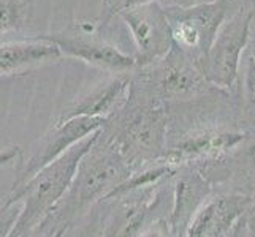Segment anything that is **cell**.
Segmentation results:
<instances>
[{"label":"cell","mask_w":255,"mask_h":237,"mask_svg":"<svg viewBox=\"0 0 255 237\" xmlns=\"http://www.w3.org/2000/svg\"><path fill=\"white\" fill-rule=\"evenodd\" d=\"M128 177L130 164L126 157L113 139H105L100 133L95 144L83 157L67 195L43 222L37 234L68 230L87 209L107 199Z\"/></svg>","instance_id":"cell-1"},{"label":"cell","mask_w":255,"mask_h":237,"mask_svg":"<svg viewBox=\"0 0 255 237\" xmlns=\"http://www.w3.org/2000/svg\"><path fill=\"white\" fill-rule=\"evenodd\" d=\"M100 133L102 130L83 139L3 199V203L21 204V212L8 237H33L37 234L43 222L67 195L83 157L95 144Z\"/></svg>","instance_id":"cell-2"},{"label":"cell","mask_w":255,"mask_h":237,"mask_svg":"<svg viewBox=\"0 0 255 237\" xmlns=\"http://www.w3.org/2000/svg\"><path fill=\"white\" fill-rule=\"evenodd\" d=\"M230 0H209L190 6L165 8L168 17L173 48L200 68L227 19Z\"/></svg>","instance_id":"cell-3"},{"label":"cell","mask_w":255,"mask_h":237,"mask_svg":"<svg viewBox=\"0 0 255 237\" xmlns=\"http://www.w3.org/2000/svg\"><path fill=\"white\" fill-rule=\"evenodd\" d=\"M254 10L241 6L230 19H225L216 40L200 64L208 84L219 89H230L240 75L241 56L251 40Z\"/></svg>","instance_id":"cell-4"},{"label":"cell","mask_w":255,"mask_h":237,"mask_svg":"<svg viewBox=\"0 0 255 237\" xmlns=\"http://www.w3.org/2000/svg\"><path fill=\"white\" fill-rule=\"evenodd\" d=\"M107 122L108 119L103 117H86V116L73 117L65 122H57V124L54 122L49 133L43 136L40 144L33 149L29 160L24 161L21 164V168L17 169L11 191L17 187H21L22 183L32 179L35 174H38L43 168H46L48 164L56 161L64 154H67L70 149L75 147L78 143H81L83 139L103 130Z\"/></svg>","instance_id":"cell-5"},{"label":"cell","mask_w":255,"mask_h":237,"mask_svg":"<svg viewBox=\"0 0 255 237\" xmlns=\"http://www.w3.org/2000/svg\"><path fill=\"white\" fill-rule=\"evenodd\" d=\"M118 14L130 29L136 46L135 59L138 65H152L170 54L173 40L163 6L151 2L121 10Z\"/></svg>","instance_id":"cell-6"},{"label":"cell","mask_w":255,"mask_h":237,"mask_svg":"<svg viewBox=\"0 0 255 237\" xmlns=\"http://www.w3.org/2000/svg\"><path fill=\"white\" fill-rule=\"evenodd\" d=\"M80 27L81 29L78 30L75 25L68 30L43 33L41 37L54 41L62 51L64 57L83 60L87 65L107 70L110 73L122 75L138 65L135 57L122 52L111 43L91 35V24H80Z\"/></svg>","instance_id":"cell-7"},{"label":"cell","mask_w":255,"mask_h":237,"mask_svg":"<svg viewBox=\"0 0 255 237\" xmlns=\"http://www.w3.org/2000/svg\"><path fill=\"white\" fill-rule=\"evenodd\" d=\"M249 206L251 199L241 195L205 199L190 218L184 237H232Z\"/></svg>","instance_id":"cell-8"},{"label":"cell","mask_w":255,"mask_h":237,"mask_svg":"<svg viewBox=\"0 0 255 237\" xmlns=\"http://www.w3.org/2000/svg\"><path fill=\"white\" fill-rule=\"evenodd\" d=\"M64 59L54 41L45 37L0 43V79L25 76L41 67L57 64Z\"/></svg>","instance_id":"cell-9"},{"label":"cell","mask_w":255,"mask_h":237,"mask_svg":"<svg viewBox=\"0 0 255 237\" xmlns=\"http://www.w3.org/2000/svg\"><path fill=\"white\" fill-rule=\"evenodd\" d=\"M166 135V116L163 109L151 108L139 112L130 122V125L122 131L119 139L113 141L119 147L122 155L128 161L133 158L146 160V158H157L163 151Z\"/></svg>","instance_id":"cell-10"},{"label":"cell","mask_w":255,"mask_h":237,"mask_svg":"<svg viewBox=\"0 0 255 237\" xmlns=\"http://www.w3.org/2000/svg\"><path fill=\"white\" fill-rule=\"evenodd\" d=\"M130 93V81L126 76H116L105 81L84 95L80 101L73 103L67 108L60 116L56 119L57 122H65L73 117H103L108 119L111 114L124 106V103L128 100Z\"/></svg>","instance_id":"cell-11"},{"label":"cell","mask_w":255,"mask_h":237,"mask_svg":"<svg viewBox=\"0 0 255 237\" xmlns=\"http://www.w3.org/2000/svg\"><path fill=\"white\" fill-rule=\"evenodd\" d=\"M155 82L159 90L166 96L193 95L208 84L197 64L173 49L157 70Z\"/></svg>","instance_id":"cell-12"},{"label":"cell","mask_w":255,"mask_h":237,"mask_svg":"<svg viewBox=\"0 0 255 237\" xmlns=\"http://www.w3.org/2000/svg\"><path fill=\"white\" fill-rule=\"evenodd\" d=\"M244 136L246 135L240 131H201V133L184 138L166 155L165 160L178 166L182 161L217 157L241 144L244 141Z\"/></svg>","instance_id":"cell-13"},{"label":"cell","mask_w":255,"mask_h":237,"mask_svg":"<svg viewBox=\"0 0 255 237\" xmlns=\"http://www.w3.org/2000/svg\"><path fill=\"white\" fill-rule=\"evenodd\" d=\"M152 188L144 191L143 198L133 203H122L107 222L102 237H135L146 220L151 207L155 204Z\"/></svg>","instance_id":"cell-14"},{"label":"cell","mask_w":255,"mask_h":237,"mask_svg":"<svg viewBox=\"0 0 255 237\" xmlns=\"http://www.w3.org/2000/svg\"><path fill=\"white\" fill-rule=\"evenodd\" d=\"M33 0H0V35L19 32Z\"/></svg>","instance_id":"cell-15"},{"label":"cell","mask_w":255,"mask_h":237,"mask_svg":"<svg viewBox=\"0 0 255 237\" xmlns=\"http://www.w3.org/2000/svg\"><path fill=\"white\" fill-rule=\"evenodd\" d=\"M21 212V204L3 203L0 209V237H8Z\"/></svg>","instance_id":"cell-16"},{"label":"cell","mask_w":255,"mask_h":237,"mask_svg":"<svg viewBox=\"0 0 255 237\" xmlns=\"http://www.w3.org/2000/svg\"><path fill=\"white\" fill-rule=\"evenodd\" d=\"M244 98L248 104L255 109V56L248 59L244 70Z\"/></svg>","instance_id":"cell-17"},{"label":"cell","mask_w":255,"mask_h":237,"mask_svg":"<svg viewBox=\"0 0 255 237\" xmlns=\"http://www.w3.org/2000/svg\"><path fill=\"white\" fill-rule=\"evenodd\" d=\"M21 155H22V149L19 146H11V147L2 149V151H0V171L19 160Z\"/></svg>","instance_id":"cell-18"},{"label":"cell","mask_w":255,"mask_h":237,"mask_svg":"<svg viewBox=\"0 0 255 237\" xmlns=\"http://www.w3.org/2000/svg\"><path fill=\"white\" fill-rule=\"evenodd\" d=\"M139 237H165V233L160 226H152V228H149V230H146Z\"/></svg>","instance_id":"cell-19"},{"label":"cell","mask_w":255,"mask_h":237,"mask_svg":"<svg viewBox=\"0 0 255 237\" xmlns=\"http://www.w3.org/2000/svg\"><path fill=\"white\" fill-rule=\"evenodd\" d=\"M68 230H54V231H46V233H40L41 237H64ZM38 236V234H37Z\"/></svg>","instance_id":"cell-20"},{"label":"cell","mask_w":255,"mask_h":237,"mask_svg":"<svg viewBox=\"0 0 255 237\" xmlns=\"http://www.w3.org/2000/svg\"><path fill=\"white\" fill-rule=\"evenodd\" d=\"M2 204H3V201H0V209H2Z\"/></svg>","instance_id":"cell-21"}]
</instances>
